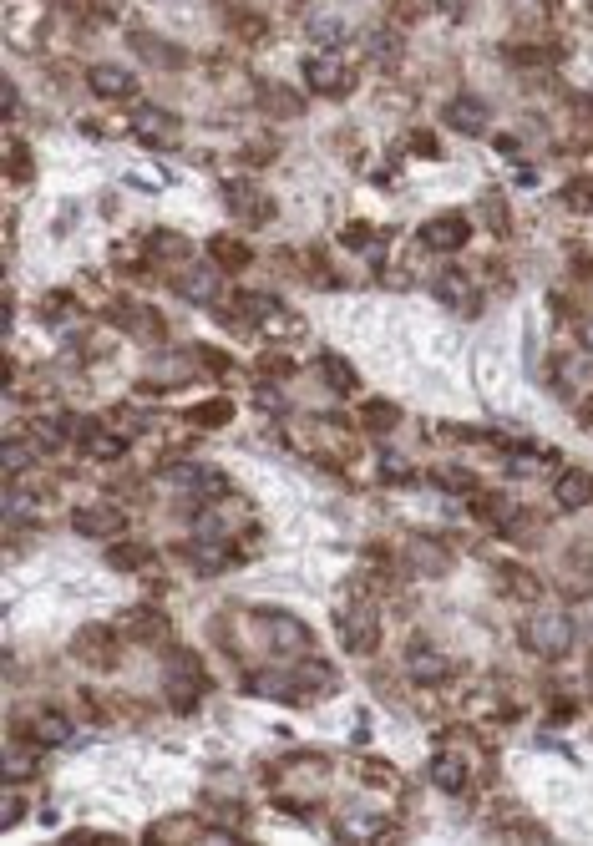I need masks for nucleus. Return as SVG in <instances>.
<instances>
[{"mask_svg": "<svg viewBox=\"0 0 593 846\" xmlns=\"http://www.w3.org/2000/svg\"><path fill=\"white\" fill-rule=\"evenodd\" d=\"M71 310H77V299H71V294H46L41 299V320H51V325H61Z\"/></svg>", "mask_w": 593, "mask_h": 846, "instance_id": "473e14b6", "label": "nucleus"}, {"mask_svg": "<svg viewBox=\"0 0 593 846\" xmlns=\"http://www.w3.org/2000/svg\"><path fill=\"white\" fill-rule=\"evenodd\" d=\"M117 320H127L122 330H127V335H137V340H163V315H158V310H147V304H122Z\"/></svg>", "mask_w": 593, "mask_h": 846, "instance_id": "2eb2a0df", "label": "nucleus"}, {"mask_svg": "<svg viewBox=\"0 0 593 846\" xmlns=\"http://www.w3.org/2000/svg\"><path fill=\"white\" fill-rule=\"evenodd\" d=\"M11 178H16V183L31 178V168H26V147H21V142H11Z\"/></svg>", "mask_w": 593, "mask_h": 846, "instance_id": "e433bc0d", "label": "nucleus"}, {"mask_svg": "<svg viewBox=\"0 0 593 846\" xmlns=\"http://www.w3.org/2000/svg\"><path fill=\"white\" fill-rule=\"evenodd\" d=\"M21 776H31V760L11 745V750H6V781H21Z\"/></svg>", "mask_w": 593, "mask_h": 846, "instance_id": "c9c22d12", "label": "nucleus"}, {"mask_svg": "<svg viewBox=\"0 0 593 846\" xmlns=\"http://www.w3.org/2000/svg\"><path fill=\"white\" fill-rule=\"evenodd\" d=\"M294 684H305V689H320L325 695V684H335V674H330V664H300V674H294Z\"/></svg>", "mask_w": 593, "mask_h": 846, "instance_id": "7c9ffc66", "label": "nucleus"}, {"mask_svg": "<svg viewBox=\"0 0 593 846\" xmlns=\"http://www.w3.org/2000/svg\"><path fill=\"white\" fill-rule=\"evenodd\" d=\"M335 629H340V644L350 654H376V644H381V619H376V608H370V603L335 608Z\"/></svg>", "mask_w": 593, "mask_h": 846, "instance_id": "f03ea898", "label": "nucleus"}, {"mask_svg": "<svg viewBox=\"0 0 593 846\" xmlns=\"http://www.w3.org/2000/svg\"><path fill=\"white\" fill-rule=\"evenodd\" d=\"M264 112H284V117H300L305 102L294 92H279V87H264Z\"/></svg>", "mask_w": 593, "mask_h": 846, "instance_id": "c756f323", "label": "nucleus"}, {"mask_svg": "<svg viewBox=\"0 0 593 846\" xmlns=\"http://www.w3.org/2000/svg\"><path fill=\"white\" fill-rule=\"evenodd\" d=\"M411 142H416V152H436V137H431V132H416Z\"/></svg>", "mask_w": 593, "mask_h": 846, "instance_id": "a19ab883", "label": "nucleus"}, {"mask_svg": "<svg viewBox=\"0 0 593 846\" xmlns=\"http://www.w3.org/2000/svg\"><path fill=\"white\" fill-rule=\"evenodd\" d=\"M523 639H528L533 654L558 659V654H568V644H573V619H568L563 608H538L533 619L523 624Z\"/></svg>", "mask_w": 593, "mask_h": 846, "instance_id": "f257e3e1", "label": "nucleus"}, {"mask_svg": "<svg viewBox=\"0 0 593 846\" xmlns=\"http://www.w3.org/2000/svg\"><path fill=\"white\" fill-rule=\"evenodd\" d=\"M168 689H173V710H193L198 700H203V669H198V659L193 654H173L168 659Z\"/></svg>", "mask_w": 593, "mask_h": 846, "instance_id": "7ed1b4c3", "label": "nucleus"}, {"mask_svg": "<svg viewBox=\"0 0 593 846\" xmlns=\"http://www.w3.org/2000/svg\"><path fill=\"white\" fill-rule=\"evenodd\" d=\"M188 421H193L198 431H218V426L234 421V401H203V406L188 411Z\"/></svg>", "mask_w": 593, "mask_h": 846, "instance_id": "5701e85b", "label": "nucleus"}, {"mask_svg": "<svg viewBox=\"0 0 593 846\" xmlns=\"http://www.w3.org/2000/svg\"><path fill=\"white\" fill-rule=\"evenodd\" d=\"M563 203H568L573 213H593V178H573V183L563 188Z\"/></svg>", "mask_w": 593, "mask_h": 846, "instance_id": "c85d7f7f", "label": "nucleus"}, {"mask_svg": "<svg viewBox=\"0 0 593 846\" xmlns=\"http://www.w3.org/2000/svg\"><path fill=\"white\" fill-rule=\"evenodd\" d=\"M36 735H41L46 745H61V740L71 735V720L56 715V710H41V715H36Z\"/></svg>", "mask_w": 593, "mask_h": 846, "instance_id": "cd10ccee", "label": "nucleus"}, {"mask_svg": "<svg viewBox=\"0 0 593 846\" xmlns=\"http://www.w3.org/2000/svg\"><path fill=\"white\" fill-rule=\"evenodd\" d=\"M178 294L193 299V304H218V279H213V269H188V274H178Z\"/></svg>", "mask_w": 593, "mask_h": 846, "instance_id": "f3484780", "label": "nucleus"}, {"mask_svg": "<svg viewBox=\"0 0 593 846\" xmlns=\"http://www.w3.org/2000/svg\"><path fill=\"white\" fill-rule=\"evenodd\" d=\"M107 644H112V629H82V634H77V654H82L87 664H97V669L112 664Z\"/></svg>", "mask_w": 593, "mask_h": 846, "instance_id": "412c9836", "label": "nucleus"}, {"mask_svg": "<svg viewBox=\"0 0 593 846\" xmlns=\"http://www.w3.org/2000/svg\"><path fill=\"white\" fill-rule=\"evenodd\" d=\"M254 619H259V629H264L274 644H284L289 654H300V649L310 644V629H305L300 619H289V613H269V608H259Z\"/></svg>", "mask_w": 593, "mask_h": 846, "instance_id": "6e6552de", "label": "nucleus"}, {"mask_svg": "<svg viewBox=\"0 0 593 846\" xmlns=\"http://www.w3.org/2000/svg\"><path fill=\"white\" fill-rule=\"evenodd\" d=\"M583 345H588V350H593V320H588V325H583Z\"/></svg>", "mask_w": 593, "mask_h": 846, "instance_id": "79ce46f5", "label": "nucleus"}, {"mask_svg": "<svg viewBox=\"0 0 593 846\" xmlns=\"http://www.w3.org/2000/svg\"><path fill=\"white\" fill-rule=\"evenodd\" d=\"M467 239H472V223H467L462 213H441V218H431V223L421 228V244L436 249V254H457Z\"/></svg>", "mask_w": 593, "mask_h": 846, "instance_id": "39448f33", "label": "nucleus"}, {"mask_svg": "<svg viewBox=\"0 0 593 846\" xmlns=\"http://www.w3.org/2000/svg\"><path fill=\"white\" fill-rule=\"evenodd\" d=\"M229 213L244 218V223H269V218H274L269 198L254 193V188H239V183H229Z\"/></svg>", "mask_w": 593, "mask_h": 846, "instance_id": "f8f14e48", "label": "nucleus"}, {"mask_svg": "<svg viewBox=\"0 0 593 846\" xmlns=\"http://www.w3.org/2000/svg\"><path fill=\"white\" fill-rule=\"evenodd\" d=\"M441 117H447L462 137H482V132H487V102H482V97H452Z\"/></svg>", "mask_w": 593, "mask_h": 846, "instance_id": "9d476101", "label": "nucleus"}, {"mask_svg": "<svg viewBox=\"0 0 593 846\" xmlns=\"http://www.w3.org/2000/svg\"><path fill=\"white\" fill-rule=\"evenodd\" d=\"M305 82H310L315 92H325V97H345L355 76H350V66H345L340 56L325 51V56H310V61H305Z\"/></svg>", "mask_w": 593, "mask_h": 846, "instance_id": "20e7f679", "label": "nucleus"}, {"mask_svg": "<svg viewBox=\"0 0 593 846\" xmlns=\"http://www.w3.org/2000/svg\"><path fill=\"white\" fill-rule=\"evenodd\" d=\"M137 137H142V142H163V147H173V142H178L173 112H158V107H142V112H137Z\"/></svg>", "mask_w": 593, "mask_h": 846, "instance_id": "dca6fc26", "label": "nucleus"}, {"mask_svg": "<svg viewBox=\"0 0 593 846\" xmlns=\"http://www.w3.org/2000/svg\"><path fill=\"white\" fill-rule=\"evenodd\" d=\"M431 781L447 791V796H462V791H467V771H462L457 760H436V765H431Z\"/></svg>", "mask_w": 593, "mask_h": 846, "instance_id": "393cba45", "label": "nucleus"}, {"mask_svg": "<svg viewBox=\"0 0 593 846\" xmlns=\"http://www.w3.org/2000/svg\"><path fill=\"white\" fill-rule=\"evenodd\" d=\"M132 46H137L147 61H158V66H183V51H178V46H163L158 36H132Z\"/></svg>", "mask_w": 593, "mask_h": 846, "instance_id": "a878e982", "label": "nucleus"}, {"mask_svg": "<svg viewBox=\"0 0 593 846\" xmlns=\"http://www.w3.org/2000/svg\"><path fill=\"white\" fill-rule=\"evenodd\" d=\"M406 674H411L416 684H441V679H447V674H452V664H447V659H441L436 649L416 644V649L406 654Z\"/></svg>", "mask_w": 593, "mask_h": 846, "instance_id": "9b49d317", "label": "nucleus"}, {"mask_svg": "<svg viewBox=\"0 0 593 846\" xmlns=\"http://www.w3.org/2000/svg\"><path fill=\"white\" fill-rule=\"evenodd\" d=\"M112 568H122V573H137V568H147V563H153V548H147V543H112Z\"/></svg>", "mask_w": 593, "mask_h": 846, "instance_id": "b1692460", "label": "nucleus"}, {"mask_svg": "<svg viewBox=\"0 0 593 846\" xmlns=\"http://www.w3.org/2000/svg\"><path fill=\"white\" fill-rule=\"evenodd\" d=\"M436 482H447L452 492H472V487H477V477H472V472H462V467H447Z\"/></svg>", "mask_w": 593, "mask_h": 846, "instance_id": "f704fd0d", "label": "nucleus"}, {"mask_svg": "<svg viewBox=\"0 0 593 846\" xmlns=\"http://www.w3.org/2000/svg\"><path fill=\"white\" fill-rule=\"evenodd\" d=\"M122 634H137V639H158V634H163V613H153V608L132 613V619H122Z\"/></svg>", "mask_w": 593, "mask_h": 846, "instance_id": "bb28decb", "label": "nucleus"}, {"mask_svg": "<svg viewBox=\"0 0 593 846\" xmlns=\"http://www.w3.org/2000/svg\"><path fill=\"white\" fill-rule=\"evenodd\" d=\"M264 370H269V375H289V360H284V355H269Z\"/></svg>", "mask_w": 593, "mask_h": 846, "instance_id": "ea45409f", "label": "nucleus"}, {"mask_svg": "<svg viewBox=\"0 0 593 846\" xmlns=\"http://www.w3.org/2000/svg\"><path fill=\"white\" fill-rule=\"evenodd\" d=\"M87 82H92V92H97V97H107V102H127V97L137 92L132 71H122V66H112V61L92 66V71H87Z\"/></svg>", "mask_w": 593, "mask_h": 846, "instance_id": "1a4fd4ad", "label": "nucleus"}, {"mask_svg": "<svg viewBox=\"0 0 593 846\" xmlns=\"http://www.w3.org/2000/svg\"><path fill=\"white\" fill-rule=\"evenodd\" d=\"M153 254H158V259H183L188 244H183L178 234H153Z\"/></svg>", "mask_w": 593, "mask_h": 846, "instance_id": "72a5a7b5", "label": "nucleus"}, {"mask_svg": "<svg viewBox=\"0 0 593 846\" xmlns=\"http://www.w3.org/2000/svg\"><path fill=\"white\" fill-rule=\"evenodd\" d=\"M163 482L178 492H224V477L213 467H198V461H173V467H163Z\"/></svg>", "mask_w": 593, "mask_h": 846, "instance_id": "423d86ee", "label": "nucleus"}, {"mask_svg": "<svg viewBox=\"0 0 593 846\" xmlns=\"http://www.w3.org/2000/svg\"><path fill=\"white\" fill-rule=\"evenodd\" d=\"M320 375H325V386L335 391V396H355L360 391V375L350 370V360L345 355H335V350H325L320 355Z\"/></svg>", "mask_w": 593, "mask_h": 846, "instance_id": "ddd939ff", "label": "nucleus"}, {"mask_svg": "<svg viewBox=\"0 0 593 846\" xmlns=\"http://www.w3.org/2000/svg\"><path fill=\"white\" fill-rule=\"evenodd\" d=\"M396 421H401V406H391V401H365L360 406V426L376 431V436H386Z\"/></svg>", "mask_w": 593, "mask_h": 846, "instance_id": "4be33fe9", "label": "nucleus"}, {"mask_svg": "<svg viewBox=\"0 0 593 846\" xmlns=\"http://www.w3.org/2000/svg\"><path fill=\"white\" fill-rule=\"evenodd\" d=\"M71 522H77V532H87V537H107V532L122 527V512L107 507V502H97V507H77V512H71Z\"/></svg>", "mask_w": 593, "mask_h": 846, "instance_id": "4468645a", "label": "nucleus"}, {"mask_svg": "<svg viewBox=\"0 0 593 846\" xmlns=\"http://www.w3.org/2000/svg\"><path fill=\"white\" fill-rule=\"evenodd\" d=\"M553 497H558V507H563V512H583V507H593V472H583V467L558 472Z\"/></svg>", "mask_w": 593, "mask_h": 846, "instance_id": "0eeeda50", "label": "nucleus"}, {"mask_svg": "<svg viewBox=\"0 0 593 846\" xmlns=\"http://www.w3.org/2000/svg\"><path fill=\"white\" fill-rule=\"evenodd\" d=\"M31 456H36V451H31L26 441H6V477H11V482L31 467Z\"/></svg>", "mask_w": 593, "mask_h": 846, "instance_id": "2f4dec72", "label": "nucleus"}, {"mask_svg": "<svg viewBox=\"0 0 593 846\" xmlns=\"http://www.w3.org/2000/svg\"><path fill=\"white\" fill-rule=\"evenodd\" d=\"M198 537H203V543H229V537H234V517L224 512V507H208V512H198Z\"/></svg>", "mask_w": 593, "mask_h": 846, "instance_id": "aec40b11", "label": "nucleus"}, {"mask_svg": "<svg viewBox=\"0 0 593 846\" xmlns=\"http://www.w3.org/2000/svg\"><path fill=\"white\" fill-rule=\"evenodd\" d=\"M208 254H213V264H218V269H229V274H239V269H249V264H254L249 244H239V239H208Z\"/></svg>", "mask_w": 593, "mask_h": 846, "instance_id": "a211bd4d", "label": "nucleus"}, {"mask_svg": "<svg viewBox=\"0 0 593 846\" xmlns=\"http://www.w3.org/2000/svg\"><path fill=\"white\" fill-rule=\"evenodd\" d=\"M406 553H411V563H416L421 573H447V568H452V553L441 548V543H431V537H416Z\"/></svg>", "mask_w": 593, "mask_h": 846, "instance_id": "6ab92c4d", "label": "nucleus"}, {"mask_svg": "<svg viewBox=\"0 0 593 846\" xmlns=\"http://www.w3.org/2000/svg\"><path fill=\"white\" fill-rule=\"evenodd\" d=\"M315 36H330V46H340V21H315Z\"/></svg>", "mask_w": 593, "mask_h": 846, "instance_id": "58836bf2", "label": "nucleus"}, {"mask_svg": "<svg viewBox=\"0 0 593 846\" xmlns=\"http://www.w3.org/2000/svg\"><path fill=\"white\" fill-rule=\"evenodd\" d=\"M198 360H208V370H229V355L213 350V345H198Z\"/></svg>", "mask_w": 593, "mask_h": 846, "instance_id": "4c0bfd02", "label": "nucleus"}]
</instances>
